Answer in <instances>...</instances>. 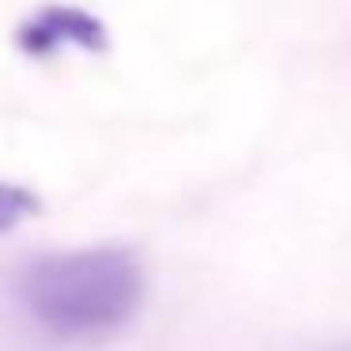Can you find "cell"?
<instances>
[{"instance_id": "1", "label": "cell", "mask_w": 351, "mask_h": 351, "mask_svg": "<svg viewBox=\"0 0 351 351\" xmlns=\"http://www.w3.org/2000/svg\"><path fill=\"white\" fill-rule=\"evenodd\" d=\"M23 306L57 340H102L144 302V268L129 250L91 245L42 257L19 283Z\"/></svg>"}, {"instance_id": "2", "label": "cell", "mask_w": 351, "mask_h": 351, "mask_svg": "<svg viewBox=\"0 0 351 351\" xmlns=\"http://www.w3.org/2000/svg\"><path fill=\"white\" fill-rule=\"evenodd\" d=\"M102 38H106L102 23L80 8H46L19 27V49L31 57H49L57 49H72V46L95 49L102 46Z\"/></svg>"}, {"instance_id": "3", "label": "cell", "mask_w": 351, "mask_h": 351, "mask_svg": "<svg viewBox=\"0 0 351 351\" xmlns=\"http://www.w3.org/2000/svg\"><path fill=\"white\" fill-rule=\"evenodd\" d=\"M38 193L27 189L16 182H0V230H12L27 219V215L38 212Z\"/></svg>"}]
</instances>
